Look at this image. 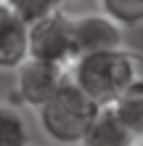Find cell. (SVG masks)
Segmentation results:
<instances>
[{
	"mask_svg": "<svg viewBox=\"0 0 143 146\" xmlns=\"http://www.w3.org/2000/svg\"><path fill=\"white\" fill-rule=\"evenodd\" d=\"M74 27V48L80 53L90 50H106V48H122V27L114 19L101 13H82L72 19Z\"/></svg>",
	"mask_w": 143,
	"mask_h": 146,
	"instance_id": "obj_5",
	"label": "cell"
},
{
	"mask_svg": "<svg viewBox=\"0 0 143 146\" xmlns=\"http://www.w3.org/2000/svg\"><path fill=\"white\" fill-rule=\"evenodd\" d=\"M29 58V24L0 0V69H16Z\"/></svg>",
	"mask_w": 143,
	"mask_h": 146,
	"instance_id": "obj_6",
	"label": "cell"
},
{
	"mask_svg": "<svg viewBox=\"0 0 143 146\" xmlns=\"http://www.w3.org/2000/svg\"><path fill=\"white\" fill-rule=\"evenodd\" d=\"M29 141V127L24 122L21 111L0 104V146H24Z\"/></svg>",
	"mask_w": 143,
	"mask_h": 146,
	"instance_id": "obj_9",
	"label": "cell"
},
{
	"mask_svg": "<svg viewBox=\"0 0 143 146\" xmlns=\"http://www.w3.org/2000/svg\"><path fill=\"white\" fill-rule=\"evenodd\" d=\"M5 3L11 5L27 24H32V21L43 19V16L53 13V11H61L66 0H5Z\"/></svg>",
	"mask_w": 143,
	"mask_h": 146,
	"instance_id": "obj_11",
	"label": "cell"
},
{
	"mask_svg": "<svg viewBox=\"0 0 143 146\" xmlns=\"http://www.w3.org/2000/svg\"><path fill=\"white\" fill-rule=\"evenodd\" d=\"M98 5L122 29H132L143 24V0H98Z\"/></svg>",
	"mask_w": 143,
	"mask_h": 146,
	"instance_id": "obj_10",
	"label": "cell"
},
{
	"mask_svg": "<svg viewBox=\"0 0 143 146\" xmlns=\"http://www.w3.org/2000/svg\"><path fill=\"white\" fill-rule=\"evenodd\" d=\"M69 69L50 61H40V58H27L16 66V96L24 106L40 109L53 93L61 88V82L66 80Z\"/></svg>",
	"mask_w": 143,
	"mask_h": 146,
	"instance_id": "obj_4",
	"label": "cell"
},
{
	"mask_svg": "<svg viewBox=\"0 0 143 146\" xmlns=\"http://www.w3.org/2000/svg\"><path fill=\"white\" fill-rule=\"evenodd\" d=\"M98 104L66 74L53 96L37 109V119L43 133L56 143H82L88 127L98 114Z\"/></svg>",
	"mask_w": 143,
	"mask_h": 146,
	"instance_id": "obj_2",
	"label": "cell"
},
{
	"mask_svg": "<svg viewBox=\"0 0 143 146\" xmlns=\"http://www.w3.org/2000/svg\"><path fill=\"white\" fill-rule=\"evenodd\" d=\"M69 77L98 106H109L132 82V50L106 48L80 53L69 66Z\"/></svg>",
	"mask_w": 143,
	"mask_h": 146,
	"instance_id": "obj_1",
	"label": "cell"
},
{
	"mask_svg": "<svg viewBox=\"0 0 143 146\" xmlns=\"http://www.w3.org/2000/svg\"><path fill=\"white\" fill-rule=\"evenodd\" d=\"M111 106L125 119L135 141H143V56L140 53H132V82Z\"/></svg>",
	"mask_w": 143,
	"mask_h": 146,
	"instance_id": "obj_7",
	"label": "cell"
},
{
	"mask_svg": "<svg viewBox=\"0 0 143 146\" xmlns=\"http://www.w3.org/2000/svg\"><path fill=\"white\" fill-rule=\"evenodd\" d=\"M29 56L40 61H50L69 69L77 58L74 48V27L72 16L64 11H53L29 24Z\"/></svg>",
	"mask_w": 143,
	"mask_h": 146,
	"instance_id": "obj_3",
	"label": "cell"
},
{
	"mask_svg": "<svg viewBox=\"0 0 143 146\" xmlns=\"http://www.w3.org/2000/svg\"><path fill=\"white\" fill-rule=\"evenodd\" d=\"M82 143L85 146H130V143H135V135L130 133L125 119L117 114V109L109 104L98 109Z\"/></svg>",
	"mask_w": 143,
	"mask_h": 146,
	"instance_id": "obj_8",
	"label": "cell"
}]
</instances>
